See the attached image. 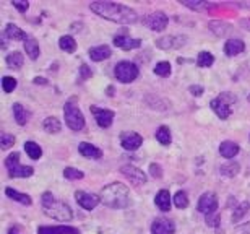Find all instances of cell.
<instances>
[{
    "mask_svg": "<svg viewBox=\"0 0 250 234\" xmlns=\"http://www.w3.org/2000/svg\"><path fill=\"white\" fill-rule=\"evenodd\" d=\"M98 17H101L109 21H114L117 24H133L138 20V15L133 8L127 7L122 3L114 2H93L89 5Z\"/></svg>",
    "mask_w": 250,
    "mask_h": 234,
    "instance_id": "cell-1",
    "label": "cell"
},
{
    "mask_svg": "<svg viewBox=\"0 0 250 234\" xmlns=\"http://www.w3.org/2000/svg\"><path fill=\"white\" fill-rule=\"evenodd\" d=\"M13 117L18 126H26V122L29 121V117H31V112H29L23 104L15 103L13 104Z\"/></svg>",
    "mask_w": 250,
    "mask_h": 234,
    "instance_id": "cell-23",
    "label": "cell"
},
{
    "mask_svg": "<svg viewBox=\"0 0 250 234\" xmlns=\"http://www.w3.org/2000/svg\"><path fill=\"white\" fill-rule=\"evenodd\" d=\"M63 177L68 179V181H78V179H83L84 174L80 171V169L75 168H65L63 169Z\"/></svg>",
    "mask_w": 250,
    "mask_h": 234,
    "instance_id": "cell-37",
    "label": "cell"
},
{
    "mask_svg": "<svg viewBox=\"0 0 250 234\" xmlns=\"http://www.w3.org/2000/svg\"><path fill=\"white\" fill-rule=\"evenodd\" d=\"M174 205H176L177 208H181V210H184V208L188 207V197L187 193L184 191H179L176 195H174Z\"/></svg>",
    "mask_w": 250,
    "mask_h": 234,
    "instance_id": "cell-35",
    "label": "cell"
},
{
    "mask_svg": "<svg viewBox=\"0 0 250 234\" xmlns=\"http://www.w3.org/2000/svg\"><path fill=\"white\" fill-rule=\"evenodd\" d=\"M246 49V44H244L242 39H237V38H232V39H228L226 44H224V54L228 57H236L239 54L244 52Z\"/></svg>",
    "mask_w": 250,
    "mask_h": 234,
    "instance_id": "cell-17",
    "label": "cell"
},
{
    "mask_svg": "<svg viewBox=\"0 0 250 234\" xmlns=\"http://www.w3.org/2000/svg\"><path fill=\"white\" fill-rule=\"evenodd\" d=\"M142 143H143V137L137 132H124L121 135V145L124 150L135 151L142 147Z\"/></svg>",
    "mask_w": 250,
    "mask_h": 234,
    "instance_id": "cell-14",
    "label": "cell"
},
{
    "mask_svg": "<svg viewBox=\"0 0 250 234\" xmlns=\"http://www.w3.org/2000/svg\"><path fill=\"white\" fill-rule=\"evenodd\" d=\"M59 47L65 52H75V49H77V41H75L72 36H62L59 39Z\"/></svg>",
    "mask_w": 250,
    "mask_h": 234,
    "instance_id": "cell-32",
    "label": "cell"
},
{
    "mask_svg": "<svg viewBox=\"0 0 250 234\" xmlns=\"http://www.w3.org/2000/svg\"><path fill=\"white\" fill-rule=\"evenodd\" d=\"M88 54H89V57H91V61H94V62H101V61H104V59H109L112 56V51H111V47L109 46H96V47H91L88 51Z\"/></svg>",
    "mask_w": 250,
    "mask_h": 234,
    "instance_id": "cell-21",
    "label": "cell"
},
{
    "mask_svg": "<svg viewBox=\"0 0 250 234\" xmlns=\"http://www.w3.org/2000/svg\"><path fill=\"white\" fill-rule=\"evenodd\" d=\"M219 172H221L223 176L234 177V176H237V174L241 172V164L236 163V161H229L226 164H221V168H219Z\"/></svg>",
    "mask_w": 250,
    "mask_h": 234,
    "instance_id": "cell-28",
    "label": "cell"
},
{
    "mask_svg": "<svg viewBox=\"0 0 250 234\" xmlns=\"http://www.w3.org/2000/svg\"><path fill=\"white\" fill-rule=\"evenodd\" d=\"M250 210V203L249 202H242V203H239L237 208H234V213H232V223H237V221H241L244 215Z\"/></svg>",
    "mask_w": 250,
    "mask_h": 234,
    "instance_id": "cell-34",
    "label": "cell"
},
{
    "mask_svg": "<svg viewBox=\"0 0 250 234\" xmlns=\"http://www.w3.org/2000/svg\"><path fill=\"white\" fill-rule=\"evenodd\" d=\"M239 24L244 28V29H247V31H250V18H242L241 21H239Z\"/></svg>",
    "mask_w": 250,
    "mask_h": 234,
    "instance_id": "cell-47",
    "label": "cell"
},
{
    "mask_svg": "<svg viewBox=\"0 0 250 234\" xmlns=\"http://www.w3.org/2000/svg\"><path fill=\"white\" fill-rule=\"evenodd\" d=\"M13 143H15V137L13 135L2 133V137H0V147H2V150H8L10 147H13Z\"/></svg>",
    "mask_w": 250,
    "mask_h": 234,
    "instance_id": "cell-40",
    "label": "cell"
},
{
    "mask_svg": "<svg viewBox=\"0 0 250 234\" xmlns=\"http://www.w3.org/2000/svg\"><path fill=\"white\" fill-rule=\"evenodd\" d=\"M12 5L18 10L20 13H26V10L29 8V3L28 2H18V0H13Z\"/></svg>",
    "mask_w": 250,
    "mask_h": 234,
    "instance_id": "cell-43",
    "label": "cell"
},
{
    "mask_svg": "<svg viewBox=\"0 0 250 234\" xmlns=\"http://www.w3.org/2000/svg\"><path fill=\"white\" fill-rule=\"evenodd\" d=\"M8 234H18V233H17V230H10V233H8Z\"/></svg>",
    "mask_w": 250,
    "mask_h": 234,
    "instance_id": "cell-50",
    "label": "cell"
},
{
    "mask_svg": "<svg viewBox=\"0 0 250 234\" xmlns=\"http://www.w3.org/2000/svg\"><path fill=\"white\" fill-rule=\"evenodd\" d=\"M153 72L156 73V75H159V77H167L169 73H171V64L166 62V61L158 62L156 67L153 68Z\"/></svg>",
    "mask_w": 250,
    "mask_h": 234,
    "instance_id": "cell-36",
    "label": "cell"
},
{
    "mask_svg": "<svg viewBox=\"0 0 250 234\" xmlns=\"http://www.w3.org/2000/svg\"><path fill=\"white\" fill-rule=\"evenodd\" d=\"M5 193H7V197H8V198H12V200H15V202H20L21 205L29 207V205L33 203L31 197H29L28 193L18 192V191H15V189H12V187H7V189H5Z\"/></svg>",
    "mask_w": 250,
    "mask_h": 234,
    "instance_id": "cell-25",
    "label": "cell"
},
{
    "mask_svg": "<svg viewBox=\"0 0 250 234\" xmlns=\"http://www.w3.org/2000/svg\"><path fill=\"white\" fill-rule=\"evenodd\" d=\"M213 62H214V56H213L211 52L202 51V52L198 54V57H197V65H198V67H202V68L211 67V65H213Z\"/></svg>",
    "mask_w": 250,
    "mask_h": 234,
    "instance_id": "cell-31",
    "label": "cell"
},
{
    "mask_svg": "<svg viewBox=\"0 0 250 234\" xmlns=\"http://www.w3.org/2000/svg\"><path fill=\"white\" fill-rule=\"evenodd\" d=\"M114 46L121 47L124 51H132V49H138L142 46V41L138 38H130V36H122V34H116L114 36Z\"/></svg>",
    "mask_w": 250,
    "mask_h": 234,
    "instance_id": "cell-16",
    "label": "cell"
},
{
    "mask_svg": "<svg viewBox=\"0 0 250 234\" xmlns=\"http://www.w3.org/2000/svg\"><path fill=\"white\" fill-rule=\"evenodd\" d=\"M234 103H236V98H234L231 93L224 91V93L219 94V96L214 98L213 101L209 103V106H211L214 114H216V116L221 119V121H226V119L231 116L232 104Z\"/></svg>",
    "mask_w": 250,
    "mask_h": 234,
    "instance_id": "cell-5",
    "label": "cell"
},
{
    "mask_svg": "<svg viewBox=\"0 0 250 234\" xmlns=\"http://www.w3.org/2000/svg\"><path fill=\"white\" fill-rule=\"evenodd\" d=\"M24 151L31 159H39L42 156V148L34 142H26L24 143Z\"/></svg>",
    "mask_w": 250,
    "mask_h": 234,
    "instance_id": "cell-30",
    "label": "cell"
},
{
    "mask_svg": "<svg viewBox=\"0 0 250 234\" xmlns=\"http://www.w3.org/2000/svg\"><path fill=\"white\" fill-rule=\"evenodd\" d=\"M149 172H151V176H153V177H158V179L163 176L161 166H159V164H156V163H151V164H149Z\"/></svg>",
    "mask_w": 250,
    "mask_h": 234,
    "instance_id": "cell-42",
    "label": "cell"
},
{
    "mask_svg": "<svg viewBox=\"0 0 250 234\" xmlns=\"http://www.w3.org/2000/svg\"><path fill=\"white\" fill-rule=\"evenodd\" d=\"M17 78H13V77H3L2 78V88H3V91L5 93H12L15 88H17Z\"/></svg>",
    "mask_w": 250,
    "mask_h": 234,
    "instance_id": "cell-38",
    "label": "cell"
},
{
    "mask_svg": "<svg viewBox=\"0 0 250 234\" xmlns=\"http://www.w3.org/2000/svg\"><path fill=\"white\" fill-rule=\"evenodd\" d=\"M186 7H188V8H211V7H214V5H211V3H208V2H182Z\"/></svg>",
    "mask_w": 250,
    "mask_h": 234,
    "instance_id": "cell-41",
    "label": "cell"
},
{
    "mask_svg": "<svg viewBox=\"0 0 250 234\" xmlns=\"http://www.w3.org/2000/svg\"><path fill=\"white\" fill-rule=\"evenodd\" d=\"M34 83H38V85H39V83H41V85H46L47 82H46V80H42L41 77H38V78H34Z\"/></svg>",
    "mask_w": 250,
    "mask_h": 234,
    "instance_id": "cell-49",
    "label": "cell"
},
{
    "mask_svg": "<svg viewBox=\"0 0 250 234\" xmlns=\"http://www.w3.org/2000/svg\"><path fill=\"white\" fill-rule=\"evenodd\" d=\"M89 109H91V112L94 116V121H96V124L101 128H109L112 126L114 116H116V114H114L111 109H103V107H96V106H91Z\"/></svg>",
    "mask_w": 250,
    "mask_h": 234,
    "instance_id": "cell-12",
    "label": "cell"
},
{
    "mask_svg": "<svg viewBox=\"0 0 250 234\" xmlns=\"http://www.w3.org/2000/svg\"><path fill=\"white\" fill-rule=\"evenodd\" d=\"M5 62H7V65L10 68L18 70V68H21V65H23V54L18 51H13L12 54H8V56L5 57Z\"/></svg>",
    "mask_w": 250,
    "mask_h": 234,
    "instance_id": "cell-29",
    "label": "cell"
},
{
    "mask_svg": "<svg viewBox=\"0 0 250 234\" xmlns=\"http://www.w3.org/2000/svg\"><path fill=\"white\" fill-rule=\"evenodd\" d=\"M63 117H65V124H67L68 128H72L73 132H80L84 128V116H83V112L80 111V107L77 106L73 98L65 103Z\"/></svg>",
    "mask_w": 250,
    "mask_h": 234,
    "instance_id": "cell-4",
    "label": "cell"
},
{
    "mask_svg": "<svg viewBox=\"0 0 250 234\" xmlns=\"http://www.w3.org/2000/svg\"><path fill=\"white\" fill-rule=\"evenodd\" d=\"M142 21L146 24V26L151 29V31L161 33V31L166 29L167 23H169V18H167V15L163 13V12H153V13L145 15Z\"/></svg>",
    "mask_w": 250,
    "mask_h": 234,
    "instance_id": "cell-8",
    "label": "cell"
},
{
    "mask_svg": "<svg viewBox=\"0 0 250 234\" xmlns=\"http://www.w3.org/2000/svg\"><path fill=\"white\" fill-rule=\"evenodd\" d=\"M41 207L42 212L46 213L49 218L57 221H70L73 218L72 208L68 207V203L62 200H57L51 192H44L41 197Z\"/></svg>",
    "mask_w": 250,
    "mask_h": 234,
    "instance_id": "cell-3",
    "label": "cell"
},
{
    "mask_svg": "<svg viewBox=\"0 0 250 234\" xmlns=\"http://www.w3.org/2000/svg\"><path fill=\"white\" fill-rule=\"evenodd\" d=\"M5 168L8 171V176L13 177V179H18V177H29L33 176L34 169L31 166H23L20 163V153H10V155L5 158Z\"/></svg>",
    "mask_w": 250,
    "mask_h": 234,
    "instance_id": "cell-6",
    "label": "cell"
},
{
    "mask_svg": "<svg viewBox=\"0 0 250 234\" xmlns=\"http://www.w3.org/2000/svg\"><path fill=\"white\" fill-rule=\"evenodd\" d=\"M138 67L130 61H122L114 67V75L121 83H132L138 78Z\"/></svg>",
    "mask_w": 250,
    "mask_h": 234,
    "instance_id": "cell-7",
    "label": "cell"
},
{
    "mask_svg": "<svg viewBox=\"0 0 250 234\" xmlns=\"http://www.w3.org/2000/svg\"><path fill=\"white\" fill-rule=\"evenodd\" d=\"M38 234H80V230L73 226H39Z\"/></svg>",
    "mask_w": 250,
    "mask_h": 234,
    "instance_id": "cell-18",
    "label": "cell"
},
{
    "mask_svg": "<svg viewBox=\"0 0 250 234\" xmlns=\"http://www.w3.org/2000/svg\"><path fill=\"white\" fill-rule=\"evenodd\" d=\"M121 172L128 179L130 182L135 184V186H143V184L146 182V174H145L142 169H138L137 166H132V164H125V166H122Z\"/></svg>",
    "mask_w": 250,
    "mask_h": 234,
    "instance_id": "cell-13",
    "label": "cell"
},
{
    "mask_svg": "<svg viewBox=\"0 0 250 234\" xmlns=\"http://www.w3.org/2000/svg\"><path fill=\"white\" fill-rule=\"evenodd\" d=\"M197 210L200 213L207 216H211V215H216V210H218V198L214 195L213 192H205L200 200L197 203Z\"/></svg>",
    "mask_w": 250,
    "mask_h": 234,
    "instance_id": "cell-9",
    "label": "cell"
},
{
    "mask_svg": "<svg viewBox=\"0 0 250 234\" xmlns=\"http://www.w3.org/2000/svg\"><path fill=\"white\" fill-rule=\"evenodd\" d=\"M237 231H239V233L250 234V221H247L246 225H242V226H237Z\"/></svg>",
    "mask_w": 250,
    "mask_h": 234,
    "instance_id": "cell-46",
    "label": "cell"
},
{
    "mask_svg": "<svg viewBox=\"0 0 250 234\" xmlns=\"http://www.w3.org/2000/svg\"><path fill=\"white\" fill-rule=\"evenodd\" d=\"M187 44V36L182 34H171V36H164L156 39V47L163 51H171V49H181Z\"/></svg>",
    "mask_w": 250,
    "mask_h": 234,
    "instance_id": "cell-10",
    "label": "cell"
},
{
    "mask_svg": "<svg viewBox=\"0 0 250 234\" xmlns=\"http://www.w3.org/2000/svg\"><path fill=\"white\" fill-rule=\"evenodd\" d=\"M156 140L161 143V145H169L171 143V130H169V127L166 126H161L156 130Z\"/></svg>",
    "mask_w": 250,
    "mask_h": 234,
    "instance_id": "cell-33",
    "label": "cell"
},
{
    "mask_svg": "<svg viewBox=\"0 0 250 234\" xmlns=\"http://www.w3.org/2000/svg\"><path fill=\"white\" fill-rule=\"evenodd\" d=\"M236 7H241V8H247L250 10V2H237V3H234Z\"/></svg>",
    "mask_w": 250,
    "mask_h": 234,
    "instance_id": "cell-48",
    "label": "cell"
},
{
    "mask_svg": "<svg viewBox=\"0 0 250 234\" xmlns=\"http://www.w3.org/2000/svg\"><path fill=\"white\" fill-rule=\"evenodd\" d=\"M42 127H44V130H46L47 133H59L62 130V124L61 121H59L57 117H46L44 119V122H42Z\"/></svg>",
    "mask_w": 250,
    "mask_h": 234,
    "instance_id": "cell-27",
    "label": "cell"
},
{
    "mask_svg": "<svg viewBox=\"0 0 250 234\" xmlns=\"http://www.w3.org/2000/svg\"><path fill=\"white\" fill-rule=\"evenodd\" d=\"M174 233H176V226L167 218L159 216L151 223V234H174Z\"/></svg>",
    "mask_w": 250,
    "mask_h": 234,
    "instance_id": "cell-15",
    "label": "cell"
},
{
    "mask_svg": "<svg viewBox=\"0 0 250 234\" xmlns=\"http://www.w3.org/2000/svg\"><path fill=\"white\" fill-rule=\"evenodd\" d=\"M239 150H241V148H239L237 143L232 140H226L219 145V153H221V156L226 159H232L239 153Z\"/></svg>",
    "mask_w": 250,
    "mask_h": 234,
    "instance_id": "cell-24",
    "label": "cell"
},
{
    "mask_svg": "<svg viewBox=\"0 0 250 234\" xmlns=\"http://www.w3.org/2000/svg\"><path fill=\"white\" fill-rule=\"evenodd\" d=\"M3 34L8 39H13V41H26V39H28V34L24 33L21 28H18L17 24H13V23H8L7 26H5Z\"/></svg>",
    "mask_w": 250,
    "mask_h": 234,
    "instance_id": "cell-22",
    "label": "cell"
},
{
    "mask_svg": "<svg viewBox=\"0 0 250 234\" xmlns=\"http://www.w3.org/2000/svg\"><path fill=\"white\" fill-rule=\"evenodd\" d=\"M188 89H190V93H192L193 96H197V98H198V96H202L203 91H205L203 86H200V85H192V86H190Z\"/></svg>",
    "mask_w": 250,
    "mask_h": 234,
    "instance_id": "cell-44",
    "label": "cell"
},
{
    "mask_svg": "<svg viewBox=\"0 0 250 234\" xmlns=\"http://www.w3.org/2000/svg\"><path fill=\"white\" fill-rule=\"evenodd\" d=\"M209 29H211L216 36H223V34L226 33V29H228V24L223 23V21H211V23H209Z\"/></svg>",
    "mask_w": 250,
    "mask_h": 234,
    "instance_id": "cell-39",
    "label": "cell"
},
{
    "mask_svg": "<svg viewBox=\"0 0 250 234\" xmlns=\"http://www.w3.org/2000/svg\"><path fill=\"white\" fill-rule=\"evenodd\" d=\"M154 205H156L161 212H169L171 210V193L166 189H161L156 197H154Z\"/></svg>",
    "mask_w": 250,
    "mask_h": 234,
    "instance_id": "cell-20",
    "label": "cell"
},
{
    "mask_svg": "<svg viewBox=\"0 0 250 234\" xmlns=\"http://www.w3.org/2000/svg\"><path fill=\"white\" fill-rule=\"evenodd\" d=\"M24 51H26L28 57L31 59V61H36V59L39 57V54H41L39 44H38V41L33 36H28V39L24 41Z\"/></svg>",
    "mask_w": 250,
    "mask_h": 234,
    "instance_id": "cell-26",
    "label": "cell"
},
{
    "mask_svg": "<svg viewBox=\"0 0 250 234\" xmlns=\"http://www.w3.org/2000/svg\"><path fill=\"white\" fill-rule=\"evenodd\" d=\"M78 151L82 153V156L88 158V159H99L103 156V151L99 150L98 147H94V145H91V143H88V142L80 143Z\"/></svg>",
    "mask_w": 250,
    "mask_h": 234,
    "instance_id": "cell-19",
    "label": "cell"
},
{
    "mask_svg": "<svg viewBox=\"0 0 250 234\" xmlns=\"http://www.w3.org/2000/svg\"><path fill=\"white\" fill-rule=\"evenodd\" d=\"M75 198H77L78 205L84 208V210H94L99 203H101V197L96 195V193H89L84 191H77L75 192Z\"/></svg>",
    "mask_w": 250,
    "mask_h": 234,
    "instance_id": "cell-11",
    "label": "cell"
},
{
    "mask_svg": "<svg viewBox=\"0 0 250 234\" xmlns=\"http://www.w3.org/2000/svg\"><path fill=\"white\" fill-rule=\"evenodd\" d=\"M80 72H82V75H80V78L82 80H86V78H91V70H89V68L84 65H82V68H80Z\"/></svg>",
    "mask_w": 250,
    "mask_h": 234,
    "instance_id": "cell-45",
    "label": "cell"
},
{
    "mask_svg": "<svg viewBox=\"0 0 250 234\" xmlns=\"http://www.w3.org/2000/svg\"><path fill=\"white\" fill-rule=\"evenodd\" d=\"M99 197H101V202L104 205L114 208V210H124L132 203L128 187L121 182H112L109 186L103 187L101 192H99Z\"/></svg>",
    "mask_w": 250,
    "mask_h": 234,
    "instance_id": "cell-2",
    "label": "cell"
}]
</instances>
